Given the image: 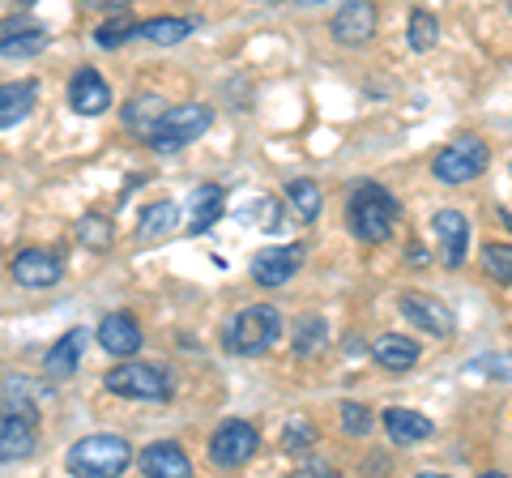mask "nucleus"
<instances>
[{"label":"nucleus","instance_id":"f3484780","mask_svg":"<svg viewBox=\"0 0 512 478\" xmlns=\"http://www.w3.org/2000/svg\"><path fill=\"white\" fill-rule=\"evenodd\" d=\"M69 107L77 111V116H103V111L111 107V86L103 82L99 69H77L69 77Z\"/></svg>","mask_w":512,"mask_h":478},{"label":"nucleus","instance_id":"20e7f679","mask_svg":"<svg viewBox=\"0 0 512 478\" xmlns=\"http://www.w3.org/2000/svg\"><path fill=\"white\" fill-rule=\"evenodd\" d=\"M282 338V312L274 304H256V308H244L235 321L222 329V346L231 350L239 359H256L265 350H274Z\"/></svg>","mask_w":512,"mask_h":478},{"label":"nucleus","instance_id":"1a4fd4ad","mask_svg":"<svg viewBox=\"0 0 512 478\" xmlns=\"http://www.w3.org/2000/svg\"><path fill=\"white\" fill-rule=\"evenodd\" d=\"M9 274L18 286H26V291H47V286H56L64 278V261L52 248H22L18 257L9 261Z\"/></svg>","mask_w":512,"mask_h":478},{"label":"nucleus","instance_id":"412c9836","mask_svg":"<svg viewBox=\"0 0 512 478\" xmlns=\"http://www.w3.org/2000/svg\"><path fill=\"white\" fill-rule=\"evenodd\" d=\"M137 461H141V470L158 474V478H188V474H192V461H188V453H184L175 440L150 444V449H141Z\"/></svg>","mask_w":512,"mask_h":478},{"label":"nucleus","instance_id":"c756f323","mask_svg":"<svg viewBox=\"0 0 512 478\" xmlns=\"http://www.w3.org/2000/svg\"><path fill=\"white\" fill-rule=\"evenodd\" d=\"M158 111H163V99H158V94H137V99H128V103H124L120 120H124L133 133H146L150 124L158 120Z\"/></svg>","mask_w":512,"mask_h":478},{"label":"nucleus","instance_id":"e433bc0d","mask_svg":"<svg viewBox=\"0 0 512 478\" xmlns=\"http://www.w3.org/2000/svg\"><path fill=\"white\" fill-rule=\"evenodd\" d=\"M9 5H13V9H30V5H35V0H9Z\"/></svg>","mask_w":512,"mask_h":478},{"label":"nucleus","instance_id":"5701e85b","mask_svg":"<svg viewBox=\"0 0 512 478\" xmlns=\"http://www.w3.org/2000/svg\"><path fill=\"white\" fill-rule=\"evenodd\" d=\"M222 201H227L222 184H201L197 193L188 197V235H205V231H210L214 222L222 218Z\"/></svg>","mask_w":512,"mask_h":478},{"label":"nucleus","instance_id":"58836bf2","mask_svg":"<svg viewBox=\"0 0 512 478\" xmlns=\"http://www.w3.org/2000/svg\"><path fill=\"white\" fill-rule=\"evenodd\" d=\"M303 5H325V0H303Z\"/></svg>","mask_w":512,"mask_h":478},{"label":"nucleus","instance_id":"c85d7f7f","mask_svg":"<svg viewBox=\"0 0 512 478\" xmlns=\"http://www.w3.org/2000/svg\"><path fill=\"white\" fill-rule=\"evenodd\" d=\"M316 440H320L316 423H312V419H303V414H295V419L282 427V449L291 453V457H308V453L316 449Z\"/></svg>","mask_w":512,"mask_h":478},{"label":"nucleus","instance_id":"ddd939ff","mask_svg":"<svg viewBox=\"0 0 512 478\" xmlns=\"http://www.w3.org/2000/svg\"><path fill=\"white\" fill-rule=\"evenodd\" d=\"M39 444V427H35V414H22V410H0V466L9 461H26Z\"/></svg>","mask_w":512,"mask_h":478},{"label":"nucleus","instance_id":"a211bd4d","mask_svg":"<svg viewBox=\"0 0 512 478\" xmlns=\"http://www.w3.org/2000/svg\"><path fill=\"white\" fill-rule=\"evenodd\" d=\"M372 359L380 372H410L419 363V342L406 333H380L372 342Z\"/></svg>","mask_w":512,"mask_h":478},{"label":"nucleus","instance_id":"6ab92c4d","mask_svg":"<svg viewBox=\"0 0 512 478\" xmlns=\"http://www.w3.org/2000/svg\"><path fill=\"white\" fill-rule=\"evenodd\" d=\"M380 423H384V432H389L393 444H423L431 432H436L427 414L410 410V406H389L380 414Z\"/></svg>","mask_w":512,"mask_h":478},{"label":"nucleus","instance_id":"aec40b11","mask_svg":"<svg viewBox=\"0 0 512 478\" xmlns=\"http://www.w3.org/2000/svg\"><path fill=\"white\" fill-rule=\"evenodd\" d=\"M0 397H5L9 410H22V414H35L39 406H47L56 397L52 380H30V376H9L0 385Z\"/></svg>","mask_w":512,"mask_h":478},{"label":"nucleus","instance_id":"c9c22d12","mask_svg":"<svg viewBox=\"0 0 512 478\" xmlns=\"http://www.w3.org/2000/svg\"><path fill=\"white\" fill-rule=\"evenodd\" d=\"M299 474H303V478H316V474H333V466H329V461H303Z\"/></svg>","mask_w":512,"mask_h":478},{"label":"nucleus","instance_id":"473e14b6","mask_svg":"<svg viewBox=\"0 0 512 478\" xmlns=\"http://www.w3.org/2000/svg\"><path fill=\"white\" fill-rule=\"evenodd\" d=\"M342 432L363 440L367 432H372V406H363V402H342Z\"/></svg>","mask_w":512,"mask_h":478},{"label":"nucleus","instance_id":"f8f14e48","mask_svg":"<svg viewBox=\"0 0 512 478\" xmlns=\"http://www.w3.org/2000/svg\"><path fill=\"white\" fill-rule=\"evenodd\" d=\"M47 43H52V35H47V26H39L35 18H22V13H13V18L0 22V56H5V60L39 56Z\"/></svg>","mask_w":512,"mask_h":478},{"label":"nucleus","instance_id":"4c0bfd02","mask_svg":"<svg viewBox=\"0 0 512 478\" xmlns=\"http://www.w3.org/2000/svg\"><path fill=\"white\" fill-rule=\"evenodd\" d=\"M500 218H504V227H508V231H512V214H500Z\"/></svg>","mask_w":512,"mask_h":478},{"label":"nucleus","instance_id":"bb28decb","mask_svg":"<svg viewBox=\"0 0 512 478\" xmlns=\"http://www.w3.org/2000/svg\"><path fill=\"white\" fill-rule=\"evenodd\" d=\"M286 205L299 222H316L320 218V188L316 180H291L286 184Z\"/></svg>","mask_w":512,"mask_h":478},{"label":"nucleus","instance_id":"b1692460","mask_svg":"<svg viewBox=\"0 0 512 478\" xmlns=\"http://www.w3.org/2000/svg\"><path fill=\"white\" fill-rule=\"evenodd\" d=\"M175 227H180V205L175 201H154V205H146V214H141V222H137V239L141 244H150V239L171 235Z\"/></svg>","mask_w":512,"mask_h":478},{"label":"nucleus","instance_id":"393cba45","mask_svg":"<svg viewBox=\"0 0 512 478\" xmlns=\"http://www.w3.org/2000/svg\"><path fill=\"white\" fill-rule=\"evenodd\" d=\"M325 342H329L325 316H303V321H295V329H291V350H295L299 359L320 355V350H325Z\"/></svg>","mask_w":512,"mask_h":478},{"label":"nucleus","instance_id":"39448f33","mask_svg":"<svg viewBox=\"0 0 512 478\" xmlns=\"http://www.w3.org/2000/svg\"><path fill=\"white\" fill-rule=\"evenodd\" d=\"M133 461V444L124 436H111V432H99V436H82L64 457V466L77 478H116L128 470Z\"/></svg>","mask_w":512,"mask_h":478},{"label":"nucleus","instance_id":"dca6fc26","mask_svg":"<svg viewBox=\"0 0 512 478\" xmlns=\"http://www.w3.org/2000/svg\"><path fill=\"white\" fill-rule=\"evenodd\" d=\"M94 333L90 329H69L64 338L52 342V350L43 355V376L47 380H64V376H73L77 368H82V359H86V346H90Z\"/></svg>","mask_w":512,"mask_h":478},{"label":"nucleus","instance_id":"0eeeda50","mask_svg":"<svg viewBox=\"0 0 512 478\" xmlns=\"http://www.w3.org/2000/svg\"><path fill=\"white\" fill-rule=\"evenodd\" d=\"M256 449H261V432L248 423V419H227L214 427L210 436V461L222 470H239L248 466V461L256 457Z\"/></svg>","mask_w":512,"mask_h":478},{"label":"nucleus","instance_id":"423d86ee","mask_svg":"<svg viewBox=\"0 0 512 478\" xmlns=\"http://www.w3.org/2000/svg\"><path fill=\"white\" fill-rule=\"evenodd\" d=\"M487 167H491V150H487V141L478 133H461L457 141L440 146L436 158H431V175H436L440 184H448V188L483 180Z\"/></svg>","mask_w":512,"mask_h":478},{"label":"nucleus","instance_id":"f704fd0d","mask_svg":"<svg viewBox=\"0 0 512 478\" xmlns=\"http://www.w3.org/2000/svg\"><path fill=\"white\" fill-rule=\"evenodd\" d=\"M466 372H483V376L512 380V359H508V355H478V359L466 363Z\"/></svg>","mask_w":512,"mask_h":478},{"label":"nucleus","instance_id":"ea45409f","mask_svg":"<svg viewBox=\"0 0 512 478\" xmlns=\"http://www.w3.org/2000/svg\"><path fill=\"white\" fill-rule=\"evenodd\" d=\"M508 13H512V0H508Z\"/></svg>","mask_w":512,"mask_h":478},{"label":"nucleus","instance_id":"2eb2a0df","mask_svg":"<svg viewBox=\"0 0 512 478\" xmlns=\"http://www.w3.org/2000/svg\"><path fill=\"white\" fill-rule=\"evenodd\" d=\"M431 235L440 239V261L444 269H461L470 252V218L461 210H440L431 218Z\"/></svg>","mask_w":512,"mask_h":478},{"label":"nucleus","instance_id":"6e6552de","mask_svg":"<svg viewBox=\"0 0 512 478\" xmlns=\"http://www.w3.org/2000/svg\"><path fill=\"white\" fill-rule=\"evenodd\" d=\"M397 308H402V316L414 325V329H423L427 338H436V342H448L457 333V316L448 304H440L436 295H423V291H406L402 299H397Z\"/></svg>","mask_w":512,"mask_h":478},{"label":"nucleus","instance_id":"9b49d317","mask_svg":"<svg viewBox=\"0 0 512 478\" xmlns=\"http://www.w3.org/2000/svg\"><path fill=\"white\" fill-rule=\"evenodd\" d=\"M303 269V248L299 244H278V248H261L252 257V282L265 286V291H278V286L295 282V274Z\"/></svg>","mask_w":512,"mask_h":478},{"label":"nucleus","instance_id":"9d476101","mask_svg":"<svg viewBox=\"0 0 512 478\" xmlns=\"http://www.w3.org/2000/svg\"><path fill=\"white\" fill-rule=\"evenodd\" d=\"M376 5L372 0H346V5L333 13V22H329V35L333 43H342V47H363V43H372L376 39Z\"/></svg>","mask_w":512,"mask_h":478},{"label":"nucleus","instance_id":"f257e3e1","mask_svg":"<svg viewBox=\"0 0 512 478\" xmlns=\"http://www.w3.org/2000/svg\"><path fill=\"white\" fill-rule=\"evenodd\" d=\"M397 218H402V205H397V197L389 193V188L380 184H359L355 193H350L346 201V227L355 239H363V244H384V239L393 235Z\"/></svg>","mask_w":512,"mask_h":478},{"label":"nucleus","instance_id":"2f4dec72","mask_svg":"<svg viewBox=\"0 0 512 478\" xmlns=\"http://www.w3.org/2000/svg\"><path fill=\"white\" fill-rule=\"evenodd\" d=\"M483 269H487V278L512 286V244H487L483 248Z\"/></svg>","mask_w":512,"mask_h":478},{"label":"nucleus","instance_id":"7c9ffc66","mask_svg":"<svg viewBox=\"0 0 512 478\" xmlns=\"http://www.w3.org/2000/svg\"><path fill=\"white\" fill-rule=\"evenodd\" d=\"M406 39H410L414 52H431V47L440 43V18L436 13H427V9H414L410 26H406Z\"/></svg>","mask_w":512,"mask_h":478},{"label":"nucleus","instance_id":"7ed1b4c3","mask_svg":"<svg viewBox=\"0 0 512 478\" xmlns=\"http://www.w3.org/2000/svg\"><path fill=\"white\" fill-rule=\"evenodd\" d=\"M214 124V111L205 103H175V107H163L158 120L146 129V146L154 154H175L184 150L188 141H197L201 133H210Z\"/></svg>","mask_w":512,"mask_h":478},{"label":"nucleus","instance_id":"f03ea898","mask_svg":"<svg viewBox=\"0 0 512 478\" xmlns=\"http://www.w3.org/2000/svg\"><path fill=\"white\" fill-rule=\"evenodd\" d=\"M107 393L128 397V402H150V406H167L175 397V372L163 368V363H116L103 376Z\"/></svg>","mask_w":512,"mask_h":478},{"label":"nucleus","instance_id":"4be33fe9","mask_svg":"<svg viewBox=\"0 0 512 478\" xmlns=\"http://www.w3.org/2000/svg\"><path fill=\"white\" fill-rule=\"evenodd\" d=\"M35 99H39V82H0V129H13L22 124L30 111H35Z\"/></svg>","mask_w":512,"mask_h":478},{"label":"nucleus","instance_id":"cd10ccee","mask_svg":"<svg viewBox=\"0 0 512 478\" xmlns=\"http://www.w3.org/2000/svg\"><path fill=\"white\" fill-rule=\"evenodd\" d=\"M77 239H82V248H90V252H107L116 244V222L107 214H86L77 222Z\"/></svg>","mask_w":512,"mask_h":478},{"label":"nucleus","instance_id":"4468645a","mask_svg":"<svg viewBox=\"0 0 512 478\" xmlns=\"http://www.w3.org/2000/svg\"><path fill=\"white\" fill-rule=\"evenodd\" d=\"M94 338H99V346L111 359H133L137 350L146 346V333H141L137 316H128V312H107L99 329H94Z\"/></svg>","mask_w":512,"mask_h":478},{"label":"nucleus","instance_id":"72a5a7b5","mask_svg":"<svg viewBox=\"0 0 512 478\" xmlns=\"http://www.w3.org/2000/svg\"><path fill=\"white\" fill-rule=\"evenodd\" d=\"M128 39H137V26L128 22V18L107 22V26L94 30V43H99V47H120V43H128Z\"/></svg>","mask_w":512,"mask_h":478},{"label":"nucleus","instance_id":"a878e982","mask_svg":"<svg viewBox=\"0 0 512 478\" xmlns=\"http://www.w3.org/2000/svg\"><path fill=\"white\" fill-rule=\"evenodd\" d=\"M192 35V22L188 18H150L137 26V39H146L154 47H175Z\"/></svg>","mask_w":512,"mask_h":478}]
</instances>
